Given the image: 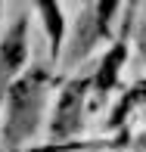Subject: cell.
Listing matches in <instances>:
<instances>
[{"mask_svg":"<svg viewBox=\"0 0 146 152\" xmlns=\"http://www.w3.org/2000/svg\"><path fill=\"white\" fill-rule=\"evenodd\" d=\"M25 31H28V22L19 19L10 28V34L0 40V90L10 87V81L19 75V68H22V62H25V53H28Z\"/></svg>","mask_w":146,"mask_h":152,"instance_id":"7a4b0ae2","label":"cell"},{"mask_svg":"<svg viewBox=\"0 0 146 152\" xmlns=\"http://www.w3.org/2000/svg\"><path fill=\"white\" fill-rule=\"evenodd\" d=\"M37 6H40V12H44V25H47V34H50L53 53H56L59 44H62V34H65V22H62L59 0H37Z\"/></svg>","mask_w":146,"mask_h":152,"instance_id":"277c9868","label":"cell"},{"mask_svg":"<svg viewBox=\"0 0 146 152\" xmlns=\"http://www.w3.org/2000/svg\"><path fill=\"white\" fill-rule=\"evenodd\" d=\"M115 6H118V0H100V3H96V19H100V28H106V22L112 19Z\"/></svg>","mask_w":146,"mask_h":152,"instance_id":"8992f818","label":"cell"},{"mask_svg":"<svg viewBox=\"0 0 146 152\" xmlns=\"http://www.w3.org/2000/svg\"><path fill=\"white\" fill-rule=\"evenodd\" d=\"M40 99H44V72H28L10 87V102H6V140L10 143H22L34 134Z\"/></svg>","mask_w":146,"mask_h":152,"instance_id":"6da1fadb","label":"cell"},{"mask_svg":"<svg viewBox=\"0 0 146 152\" xmlns=\"http://www.w3.org/2000/svg\"><path fill=\"white\" fill-rule=\"evenodd\" d=\"M84 93H87V81H72L65 87L56 106V118H53V137H68L78 130L81 112H84Z\"/></svg>","mask_w":146,"mask_h":152,"instance_id":"3957f363","label":"cell"},{"mask_svg":"<svg viewBox=\"0 0 146 152\" xmlns=\"http://www.w3.org/2000/svg\"><path fill=\"white\" fill-rule=\"evenodd\" d=\"M121 62H124V47H121V44H115V47H112V53L103 59L100 75H96V87H100V93H106L109 87L115 84V75H118V65H121Z\"/></svg>","mask_w":146,"mask_h":152,"instance_id":"5b68a950","label":"cell"}]
</instances>
